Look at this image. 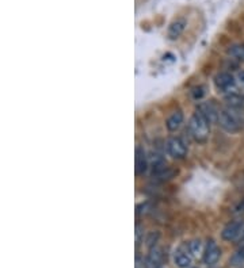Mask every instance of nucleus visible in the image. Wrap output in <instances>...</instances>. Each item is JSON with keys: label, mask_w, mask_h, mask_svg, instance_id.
<instances>
[{"label": "nucleus", "mask_w": 244, "mask_h": 268, "mask_svg": "<svg viewBox=\"0 0 244 268\" xmlns=\"http://www.w3.org/2000/svg\"><path fill=\"white\" fill-rule=\"evenodd\" d=\"M217 122L228 133H239L244 127V113L237 107L228 106L219 111Z\"/></svg>", "instance_id": "obj_1"}, {"label": "nucleus", "mask_w": 244, "mask_h": 268, "mask_svg": "<svg viewBox=\"0 0 244 268\" xmlns=\"http://www.w3.org/2000/svg\"><path fill=\"white\" fill-rule=\"evenodd\" d=\"M167 150L174 158H183L187 154V145L182 138L172 137L167 141Z\"/></svg>", "instance_id": "obj_4"}, {"label": "nucleus", "mask_w": 244, "mask_h": 268, "mask_svg": "<svg viewBox=\"0 0 244 268\" xmlns=\"http://www.w3.org/2000/svg\"><path fill=\"white\" fill-rule=\"evenodd\" d=\"M220 255H221V251H220L219 245L216 244L215 240H209L203 251V263L206 265H213L219 261Z\"/></svg>", "instance_id": "obj_6"}, {"label": "nucleus", "mask_w": 244, "mask_h": 268, "mask_svg": "<svg viewBox=\"0 0 244 268\" xmlns=\"http://www.w3.org/2000/svg\"><path fill=\"white\" fill-rule=\"evenodd\" d=\"M191 253H187V251L183 249H178L174 253V261L175 264L180 268H187L190 267L191 264Z\"/></svg>", "instance_id": "obj_10"}, {"label": "nucleus", "mask_w": 244, "mask_h": 268, "mask_svg": "<svg viewBox=\"0 0 244 268\" xmlns=\"http://www.w3.org/2000/svg\"><path fill=\"white\" fill-rule=\"evenodd\" d=\"M189 131L197 142H205L210 133V121L197 111L189 121Z\"/></svg>", "instance_id": "obj_2"}, {"label": "nucleus", "mask_w": 244, "mask_h": 268, "mask_svg": "<svg viewBox=\"0 0 244 268\" xmlns=\"http://www.w3.org/2000/svg\"><path fill=\"white\" fill-rule=\"evenodd\" d=\"M185 27H186V20L182 19V18L174 20V22L170 24V28H168V37H170L171 40H176V38L180 37Z\"/></svg>", "instance_id": "obj_9"}, {"label": "nucleus", "mask_w": 244, "mask_h": 268, "mask_svg": "<svg viewBox=\"0 0 244 268\" xmlns=\"http://www.w3.org/2000/svg\"><path fill=\"white\" fill-rule=\"evenodd\" d=\"M162 257H163V253L160 248L158 247L150 248L149 255H148V259H146V265L149 268L159 267V264L162 261Z\"/></svg>", "instance_id": "obj_11"}, {"label": "nucleus", "mask_w": 244, "mask_h": 268, "mask_svg": "<svg viewBox=\"0 0 244 268\" xmlns=\"http://www.w3.org/2000/svg\"><path fill=\"white\" fill-rule=\"evenodd\" d=\"M236 211L237 213H241V211H244V199L240 202V205L237 207H236Z\"/></svg>", "instance_id": "obj_18"}, {"label": "nucleus", "mask_w": 244, "mask_h": 268, "mask_svg": "<svg viewBox=\"0 0 244 268\" xmlns=\"http://www.w3.org/2000/svg\"><path fill=\"white\" fill-rule=\"evenodd\" d=\"M136 268H141V265H140V263H137V267Z\"/></svg>", "instance_id": "obj_19"}, {"label": "nucleus", "mask_w": 244, "mask_h": 268, "mask_svg": "<svg viewBox=\"0 0 244 268\" xmlns=\"http://www.w3.org/2000/svg\"><path fill=\"white\" fill-rule=\"evenodd\" d=\"M243 263H244V233L243 236L240 237L239 245H237L235 253H233L231 257V264H233V265H239V264H243Z\"/></svg>", "instance_id": "obj_12"}, {"label": "nucleus", "mask_w": 244, "mask_h": 268, "mask_svg": "<svg viewBox=\"0 0 244 268\" xmlns=\"http://www.w3.org/2000/svg\"><path fill=\"white\" fill-rule=\"evenodd\" d=\"M227 102H228V106L240 109V107L244 105V97L237 95V93H229L227 96Z\"/></svg>", "instance_id": "obj_15"}, {"label": "nucleus", "mask_w": 244, "mask_h": 268, "mask_svg": "<svg viewBox=\"0 0 244 268\" xmlns=\"http://www.w3.org/2000/svg\"><path fill=\"white\" fill-rule=\"evenodd\" d=\"M189 253H191V255H198V253H201V251H202V244H201V241L199 240H194V241H191V243H189Z\"/></svg>", "instance_id": "obj_16"}, {"label": "nucleus", "mask_w": 244, "mask_h": 268, "mask_svg": "<svg viewBox=\"0 0 244 268\" xmlns=\"http://www.w3.org/2000/svg\"><path fill=\"white\" fill-rule=\"evenodd\" d=\"M237 79H239L240 84L244 85V71H241V72H239V75H237Z\"/></svg>", "instance_id": "obj_17"}, {"label": "nucleus", "mask_w": 244, "mask_h": 268, "mask_svg": "<svg viewBox=\"0 0 244 268\" xmlns=\"http://www.w3.org/2000/svg\"><path fill=\"white\" fill-rule=\"evenodd\" d=\"M134 170H136V175H144L145 174L146 168H148V160H146V154L144 148L137 146L136 148V157H134Z\"/></svg>", "instance_id": "obj_7"}, {"label": "nucleus", "mask_w": 244, "mask_h": 268, "mask_svg": "<svg viewBox=\"0 0 244 268\" xmlns=\"http://www.w3.org/2000/svg\"><path fill=\"white\" fill-rule=\"evenodd\" d=\"M182 123H183V113L180 111V110L174 111V113L171 114L170 117L167 118V121H166L167 129L170 130V131H176V130L182 126Z\"/></svg>", "instance_id": "obj_8"}, {"label": "nucleus", "mask_w": 244, "mask_h": 268, "mask_svg": "<svg viewBox=\"0 0 244 268\" xmlns=\"http://www.w3.org/2000/svg\"><path fill=\"white\" fill-rule=\"evenodd\" d=\"M228 54L231 57H233L235 60L244 61V44L233 45V46H231V49L228 50Z\"/></svg>", "instance_id": "obj_14"}, {"label": "nucleus", "mask_w": 244, "mask_h": 268, "mask_svg": "<svg viewBox=\"0 0 244 268\" xmlns=\"http://www.w3.org/2000/svg\"><path fill=\"white\" fill-rule=\"evenodd\" d=\"M244 233V221L243 219H236V221H232V222L227 223L225 227L221 231V237L223 240L231 243V241H235V240L240 239Z\"/></svg>", "instance_id": "obj_3"}, {"label": "nucleus", "mask_w": 244, "mask_h": 268, "mask_svg": "<svg viewBox=\"0 0 244 268\" xmlns=\"http://www.w3.org/2000/svg\"><path fill=\"white\" fill-rule=\"evenodd\" d=\"M215 84L217 89L223 92H232V89H235L236 87V80L231 73L223 72L215 77Z\"/></svg>", "instance_id": "obj_5"}, {"label": "nucleus", "mask_w": 244, "mask_h": 268, "mask_svg": "<svg viewBox=\"0 0 244 268\" xmlns=\"http://www.w3.org/2000/svg\"><path fill=\"white\" fill-rule=\"evenodd\" d=\"M197 111H199V113L202 114L203 117H206L210 122L213 121V119H217V117H219V111H217V110L215 109V106L210 105V103L201 105Z\"/></svg>", "instance_id": "obj_13"}]
</instances>
